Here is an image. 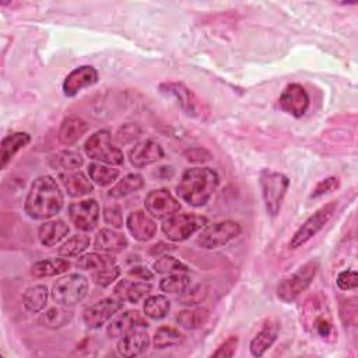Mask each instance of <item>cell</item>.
Segmentation results:
<instances>
[{
  "instance_id": "17",
  "label": "cell",
  "mask_w": 358,
  "mask_h": 358,
  "mask_svg": "<svg viewBox=\"0 0 358 358\" xmlns=\"http://www.w3.org/2000/svg\"><path fill=\"white\" fill-rule=\"evenodd\" d=\"M98 81V71L92 66H81L67 74L63 83L66 96H74L83 88L91 87Z\"/></svg>"
},
{
  "instance_id": "42",
  "label": "cell",
  "mask_w": 358,
  "mask_h": 358,
  "mask_svg": "<svg viewBox=\"0 0 358 358\" xmlns=\"http://www.w3.org/2000/svg\"><path fill=\"white\" fill-rule=\"evenodd\" d=\"M140 136H141V127L138 124L126 123L115 134V141L117 144H129V143L137 140Z\"/></svg>"
},
{
  "instance_id": "11",
  "label": "cell",
  "mask_w": 358,
  "mask_h": 358,
  "mask_svg": "<svg viewBox=\"0 0 358 358\" xmlns=\"http://www.w3.org/2000/svg\"><path fill=\"white\" fill-rule=\"evenodd\" d=\"M123 308V299L115 296L102 298L98 302L90 305L84 313L83 319L90 329H99L106 320H109L115 313Z\"/></svg>"
},
{
  "instance_id": "7",
  "label": "cell",
  "mask_w": 358,
  "mask_h": 358,
  "mask_svg": "<svg viewBox=\"0 0 358 358\" xmlns=\"http://www.w3.org/2000/svg\"><path fill=\"white\" fill-rule=\"evenodd\" d=\"M207 225V218L199 214H173L164 220L162 232L172 242H182Z\"/></svg>"
},
{
  "instance_id": "27",
  "label": "cell",
  "mask_w": 358,
  "mask_h": 358,
  "mask_svg": "<svg viewBox=\"0 0 358 358\" xmlns=\"http://www.w3.org/2000/svg\"><path fill=\"white\" fill-rule=\"evenodd\" d=\"M70 228L63 220H53V221H46L39 227L38 236L39 241L43 246H53L59 243L64 236H67Z\"/></svg>"
},
{
  "instance_id": "29",
  "label": "cell",
  "mask_w": 358,
  "mask_h": 358,
  "mask_svg": "<svg viewBox=\"0 0 358 358\" xmlns=\"http://www.w3.org/2000/svg\"><path fill=\"white\" fill-rule=\"evenodd\" d=\"M210 317V312L204 308H196V309H187L182 310L175 316L176 323L187 330H196L203 327Z\"/></svg>"
},
{
  "instance_id": "5",
  "label": "cell",
  "mask_w": 358,
  "mask_h": 358,
  "mask_svg": "<svg viewBox=\"0 0 358 358\" xmlns=\"http://www.w3.org/2000/svg\"><path fill=\"white\" fill-rule=\"evenodd\" d=\"M289 179L280 172H271V171H263L260 175V187H262V196L264 201L266 211L270 215H277L284 196L288 190Z\"/></svg>"
},
{
  "instance_id": "13",
  "label": "cell",
  "mask_w": 358,
  "mask_h": 358,
  "mask_svg": "<svg viewBox=\"0 0 358 358\" xmlns=\"http://www.w3.org/2000/svg\"><path fill=\"white\" fill-rule=\"evenodd\" d=\"M162 94L172 96L179 108L189 116H200L201 115V103L197 96L190 91L183 83H162L159 85Z\"/></svg>"
},
{
  "instance_id": "38",
  "label": "cell",
  "mask_w": 358,
  "mask_h": 358,
  "mask_svg": "<svg viewBox=\"0 0 358 358\" xmlns=\"http://www.w3.org/2000/svg\"><path fill=\"white\" fill-rule=\"evenodd\" d=\"M88 175L98 186H108L119 176V169L92 162L88 165Z\"/></svg>"
},
{
  "instance_id": "37",
  "label": "cell",
  "mask_w": 358,
  "mask_h": 358,
  "mask_svg": "<svg viewBox=\"0 0 358 358\" xmlns=\"http://www.w3.org/2000/svg\"><path fill=\"white\" fill-rule=\"evenodd\" d=\"M73 317V312L62 308H50L45 313H42L38 319V322L42 326L50 327V329H57L64 324H67Z\"/></svg>"
},
{
  "instance_id": "30",
  "label": "cell",
  "mask_w": 358,
  "mask_h": 358,
  "mask_svg": "<svg viewBox=\"0 0 358 358\" xmlns=\"http://www.w3.org/2000/svg\"><path fill=\"white\" fill-rule=\"evenodd\" d=\"M143 186H144V179L141 175L129 173L110 187V190L108 192V196L112 199H122L133 192L140 190Z\"/></svg>"
},
{
  "instance_id": "6",
  "label": "cell",
  "mask_w": 358,
  "mask_h": 358,
  "mask_svg": "<svg viewBox=\"0 0 358 358\" xmlns=\"http://www.w3.org/2000/svg\"><path fill=\"white\" fill-rule=\"evenodd\" d=\"M85 154L95 161L109 165H120L123 162L122 150L112 143V136L108 130H98L90 136L84 144Z\"/></svg>"
},
{
  "instance_id": "26",
  "label": "cell",
  "mask_w": 358,
  "mask_h": 358,
  "mask_svg": "<svg viewBox=\"0 0 358 358\" xmlns=\"http://www.w3.org/2000/svg\"><path fill=\"white\" fill-rule=\"evenodd\" d=\"M151 291L152 285L148 282H130L127 280H122L115 288V295L123 301L127 299L131 303H138L141 299H145Z\"/></svg>"
},
{
  "instance_id": "23",
  "label": "cell",
  "mask_w": 358,
  "mask_h": 358,
  "mask_svg": "<svg viewBox=\"0 0 358 358\" xmlns=\"http://www.w3.org/2000/svg\"><path fill=\"white\" fill-rule=\"evenodd\" d=\"M31 141V137L28 133L24 131H17L13 134L6 136L1 140L0 145V168L4 169L7 164L13 159V157L24 147H27Z\"/></svg>"
},
{
  "instance_id": "48",
  "label": "cell",
  "mask_w": 358,
  "mask_h": 358,
  "mask_svg": "<svg viewBox=\"0 0 358 358\" xmlns=\"http://www.w3.org/2000/svg\"><path fill=\"white\" fill-rule=\"evenodd\" d=\"M185 157L187 161L190 162H196V164H201L206 161H210L213 158L211 152L207 151L203 147H194V148H189L185 151Z\"/></svg>"
},
{
  "instance_id": "45",
  "label": "cell",
  "mask_w": 358,
  "mask_h": 358,
  "mask_svg": "<svg viewBox=\"0 0 358 358\" xmlns=\"http://www.w3.org/2000/svg\"><path fill=\"white\" fill-rule=\"evenodd\" d=\"M338 186H340L338 178H336V176H329V178L323 179V180H320V182L315 186V189H313L310 197H312V199L320 197V196H323V194H326V193H330V192L336 190Z\"/></svg>"
},
{
  "instance_id": "44",
  "label": "cell",
  "mask_w": 358,
  "mask_h": 358,
  "mask_svg": "<svg viewBox=\"0 0 358 358\" xmlns=\"http://www.w3.org/2000/svg\"><path fill=\"white\" fill-rule=\"evenodd\" d=\"M103 220L106 224L112 225L113 228H122L123 227V215H122V207L116 203L106 204L103 207Z\"/></svg>"
},
{
  "instance_id": "28",
  "label": "cell",
  "mask_w": 358,
  "mask_h": 358,
  "mask_svg": "<svg viewBox=\"0 0 358 358\" xmlns=\"http://www.w3.org/2000/svg\"><path fill=\"white\" fill-rule=\"evenodd\" d=\"M69 268H70V262L62 257H53V259H45L34 263L31 267V274L34 277H52V275H59L62 273H66Z\"/></svg>"
},
{
  "instance_id": "20",
  "label": "cell",
  "mask_w": 358,
  "mask_h": 358,
  "mask_svg": "<svg viewBox=\"0 0 358 358\" xmlns=\"http://www.w3.org/2000/svg\"><path fill=\"white\" fill-rule=\"evenodd\" d=\"M148 345H150V336L143 329H138L124 334L119 340L116 350L122 357H137L145 352Z\"/></svg>"
},
{
  "instance_id": "36",
  "label": "cell",
  "mask_w": 358,
  "mask_h": 358,
  "mask_svg": "<svg viewBox=\"0 0 358 358\" xmlns=\"http://www.w3.org/2000/svg\"><path fill=\"white\" fill-rule=\"evenodd\" d=\"M91 241L90 236L84 235V234H76L73 236H70L59 249L57 253L60 256L64 257H74L81 255L84 250H87V248L90 246Z\"/></svg>"
},
{
  "instance_id": "1",
  "label": "cell",
  "mask_w": 358,
  "mask_h": 358,
  "mask_svg": "<svg viewBox=\"0 0 358 358\" xmlns=\"http://www.w3.org/2000/svg\"><path fill=\"white\" fill-rule=\"evenodd\" d=\"M63 207V193L55 178L38 176L29 189L25 200V213L34 220H48Z\"/></svg>"
},
{
  "instance_id": "14",
  "label": "cell",
  "mask_w": 358,
  "mask_h": 358,
  "mask_svg": "<svg viewBox=\"0 0 358 358\" xmlns=\"http://www.w3.org/2000/svg\"><path fill=\"white\" fill-rule=\"evenodd\" d=\"M278 106L284 112L301 117L309 108V95L301 84H288L278 98Z\"/></svg>"
},
{
  "instance_id": "12",
  "label": "cell",
  "mask_w": 358,
  "mask_h": 358,
  "mask_svg": "<svg viewBox=\"0 0 358 358\" xmlns=\"http://www.w3.org/2000/svg\"><path fill=\"white\" fill-rule=\"evenodd\" d=\"M69 217L80 231H92L99 220V206L94 199H85L69 206Z\"/></svg>"
},
{
  "instance_id": "49",
  "label": "cell",
  "mask_w": 358,
  "mask_h": 358,
  "mask_svg": "<svg viewBox=\"0 0 358 358\" xmlns=\"http://www.w3.org/2000/svg\"><path fill=\"white\" fill-rule=\"evenodd\" d=\"M129 274L130 275H134L140 280H151L154 277V274L144 266H133L130 270H129Z\"/></svg>"
},
{
  "instance_id": "32",
  "label": "cell",
  "mask_w": 358,
  "mask_h": 358,
  "mask_svg": "<svg viewBox=\"0 0 358 358\" xmlns=\"http://www.w3.org/2000/svg\"><path fill=\"white\" fill-rule=\"evenodd\" d=\"M83 162H84V159L80 155V152H76V151H71V150L60 151V152H57V154H55L49 158V165L53 169L64 171V172L74 171V169L80 168L83 165Z\"/></svg>"
},
{
  "instance_id": "15",
  "label": "cell",
  "mask_w": 358,
  "mask_h": 358,
  "mask_svg": "<svg viewBox=\"0 0 358 358\" xmlns=\"http://www.w3.org/2000/svg\"><path fill=\"white\" fill-rule=\"evenodd\" d=\"M308 306L309 312L312 313H303L305 316V326H310L312 331H315L320 338L326 340V341H334L336 340V331L333 327V322L329 316L327 312H324L323 305L317 303V301H308Z\"/></svg>"
},
{
  "instance_id": "35",
  "label": "cell",
  "mask_w": 358,
  "mask_h": 358,
  "mask_svg": "<svg viewBox=\"0 0 358 358\" xmlns=\"http://www.w3.org/2000/svg\"><path fill=\"white\" fill-rule=\"evenodd\" d=\"M183 334L171 326H161L154 333V347L155 348H166L172 345H178L183 341Z\"/></svg>"
},
{
  "instance_id": "41",
  "label": "cell",
  "mask_w": 358,
  "mask_h": 358,
  "mask_svg": "<svg viewBox=\"0 0 358 358\" xmlns=\"http://www.w3.org/2000/svg\"><path fill=\"white\" fill-rule=\"evenodd\" d=\"M154 270L159 274H172V273H186L189 270V267L182 263L180 260L172 257V256H161L159 259H157L152 264Z\"/></svg>"
},
{
  "instance_id": "51",
  "label": "cell",
  "mask_w": 358,
  "mask_h": 358,
  "mask_svg": "<svg viewBox=\"0 0 358 358\" xmlns=\"http://www.w3.org/2000/svg\"><path fill=\"white\" fill-rule=\"evenodd\" d=\"M171 249H173L171 245H166V243H164V242H159L158 245H154V246L150 249V253H151V255H159L161 250H171Z\"/></svg>"
},
{
  "instance_id": "43",
  "label": "cell",
  "mask_w": 358,
  "mask_h": 358,
  "mask_svg": "<svg viewBox=\"0 0 358 358\" xmlns=\"http://www.w3.org/2000/svg\"><path fill=\"white\" fill-rule=\"evenodd\" d=\"M120 275V268L115 264V266H110L108 268H103V270H98L92 274V281L99 285V287H108L110 285L112 282H115L117 280V277Z\"/></svg>"
},
{
  "instance_id": "2",
  "label": "cell",
  "mask_w": 358,
  "mask_h": 358,
  "mask_svg": "<svg viewBox=\"0 0 358 358\" xmlns=\"http://www.w3.org/2000/svg\"><path fill=\"white\" fill-rule=\"evenodd\" d=\"M218 183L220 178L211 168H189L183 172L179 183L176 185V194L189 206L201 207L208 203Z\"/></svg>"
},
{
  "instance_id": "47",
  "label": "cell",
  "mask_w": 358,
  "mask_h": 358,
  "mask_svg": "<svg viewBox=\"0 0 358 358\" xmlns=\"http://www.w3.org/2000/svg\"><path fill=\"white\" fill-rule=\"evenodd\" d=\"M336 282L340 289H355L358 285V275L354 270H343L338 273Z\"/></svg>"
},
{
  "instance_id": "39",
  "label": "cell",
  "mask_w": 358,
  "mask_h": 358,
  "mask_svg": "<svg viewBox=\"0 0 358 358\" xmlns=\"http://www.w3.org/2000/svg\"><path fill=\"white\" fill-rule=\"evenodd\" d=\"M189 285H190V277L182 273H172L171 275L159 281V288L164 292H171V294H180Z\"/></svg>"
},
{
  "instance_id": "40",
  "label": "cell",
  "mask_w": 358,
  "mask_h": 358,
  "mask_svg": "<svg viewBox=\"0 0 358 358\" xmlns=\"http://www.w3.org/2000/svg\"><path fill=\"white\" fill-rule=\"evenodd\" d=\"M208 295V288L204 284H196V285H189L185 291H182L178 296L179 303L193 306L197 303H201Z\"/></svg>"
},
{
  "instance_id": "22",
  "label": "cell",
  "mask_w": 358,
  "mask_h": 358,
  "mask_svg": "<svg viewBox=\"0 0 358 358\" xmlns=\"http://www.w3.org/2000/svg\"><path fill=\"white\" fill-rule=\"evenodd\" d=\"M59 179L71 197H81L94 190L91 180L81 171L60 172Z\"/></svg>"
},
{
  "instance_id": "31",
  "label": "cell",
  "mask_w": 358,
  "mask_h": 358,
  "mask_svg": "<svg viewBox=\"0 0 358 358\" xmlns=\"http://www.w3.org/2000/svg\"><path fill=\"white\" fill-rule=\"evenodd\" d=\"M48 302V288L46 285H34L29 287L24 295H22V303L24 308L31 312V313H36L41 312Z\"/></svg>"
},
{
  "instance_id": "19",
  "label": "cell",
  "mask_w": 358,
  "mask_h": 358,
  "mask_svg": "<svg viewBox=\"0 0 358 358\" xmlns=\"http://www.w3.org/2000/svg\"><path fill=\"white\" fill-rule=\"evenodd\" d=\"M126 227L136 241L147 242L154 238L157 232V224L154 220L141 210L131 211L126 220Z\"/></svg>"
},
{
  "instance_id": "24",
  "label": "cell",
  "mask_w": 358,
  "mask_h": 358,
  "mask_svg": "<svg viewBox=\"0 0 358 358\" xmlns=\"http://www.w3.org/2000/svg\"><path fill=\"white\" fill-rule=\"evenodd\" d=\"M88 131V123L78 116L66 117L59 129V140L62 144L73 145Z\"/></svg>"
},
{
  "instance_id": "18",
  "label": "cell",
  "mask_w": 358,
  "mask_h": 358,
  "mask_svg": "<svg viewBox=\"0 0 358 358\" xmlns=\"http://www.w3.org/2000/svg\"><path fill=\"white\" fill-rule=\"evenodd\" d=\"M147 320L137 310H126L116 316L108 326L106 331L109 337H120L133 330L147 329Z\"/></svg>"
},
{
  "instance_id": "4",
  "label": "cell",
  "mask_w": 358,
  "mask_h": 358,
  "mask_svg": "<svg viewBox=\"0 0 358 358\" xmlns=\"http://www.w3.org/2000/svg\"><path fill=\"white\" fill-rule=\"evenodd\" d=\"M88 292V280L83 274L73 273L55 281L52 298L62 306H74L81 302Z\"/></svg>"
},
{
  "instance_id": "25",
  "label": "cell",
  "mask_w": 358,
  "mask_h": 358,
  "mask_svg": "<svg viewBox=\"0 0 358 358\" xmlns=\"http://www.w3.org/2000/svg\"><path fill=\"white\" fill-rule=\"evenodd\" d=\"M94 248L102 252H122L127 248V239L123 234L109 229V228H102L98 231L95 235L94 241Z\"/></svg>"
},
{
  "instance_id": "21",
  "label": "cell",
  "mask_w": 358,
  "mask_h": 358,
  "mask_svg": "<svg viewBox=\"0 0 358 358\" xmlns=\"http://www.w3.org/2000/svg\"><path fill=\"white\" fill-rule=\"evenodd\" d=\"M280 331V323L268 319L250 341V352L253 357H262L275 341Z\"/></svg>"
},
{
  "instance_id": "33",
  "label": "cell",
  "mask_w": 358,
  "mask_h": 358,
  "mask_svg": "<svg viewBox=\"0 0 358 358\" xmlns=\"http://www.w3.org/2000/svg\"><path fill=\"white\" fill-rule=\"evenodd\" d=\"M116 259L110 255H102V253H87L83 255L81 257H78V260L76 262V266L81 270H103L108 268L110 266H115Z\"/></svg>"
},
{
  "instance_id": "16",
  "label": "cell",
  "mask_w": 358,
  "mask_h": 358,
  "mask_svg": "<svg viewBox=\"0 0 358 358\" xmlns=\"http://www.w3.org/2000/svg\"><path fill=\"white\" fill-rule=\"evenodd\" d=\"M162 157H164L162 145L151 138H147L134 144L129 151L130 164L134 165L136 168H144L150 164L159 161Z\"/></svg>"
},
{
  "instance_id": "46",
  "label": "cell",
  "mask_w": 358,
  "mask_h": 358,
  "mask_svg": "<svg viewBox=\"0 0 358 358\" xmlns=\"http://www.w3.org/2000/svg\"><path fill=\"white\" fill-rule=\"evenodd\" d=\"M236 345H238V337L231 336L211 354V357H214V358H231V357H234V354L236 351Z\"/></svg>"
},
{
  "instance_id": "10",
  "label": "cell",
  "mask_w": 358,
  "mask_h": 358,
  "mask_svg": "<svg viewBox=\"0 0 358 358\" xmlns=\"http://www.w3.org/2000/svg\"><path fill=\"white\" fill-rule=\"evenodd\" d=\"M147 213L157 220H165L180 210V203L166 189H155L148 192L144 199Z\"/></svg>"
},
{
  "instance_id": "3",
  "label": "cell",
  "mask_w": 358,
  "mask_h": 358,
  "mask_svg": "<svg viewBox=\"0 0 358 358\" xmlns=\"http://www.w3.org/2000/svg\"><path fill=\"white\" fill-rule=\"evenodd\" d=\"M319 268L317 260H309L303 266H301L295 273L289 277L284 278L277 285V296L282 302H294L312 282Z\"/></svg>"
},
{
  "instance_id": "9",
  "label": "cell",
  "mask_w": 358,
  "mask_h": 358,
  "mask_svg": "<svg viewBox=\"0 0 358 358\" xmlns=\"http://www.w3.org/2000/svg\"><path fill=\"white\" fill-rule=\"evenodd\" d=\"M336 207H337V203L330 201V203L324 204L323 207H320L316 213H313L294 234V236L289 241V248L296 249V248L302 246L303 243H306L312 236H315L333 217Z\"/></svg>"
},
{
  "instance_id": "8",
  "label": "cell",
  "mask_w": 358,
  "mask_h": 358,
  "mask_svg": "<svg viewBox=\"0 0 358 358\" xmlns=\"http://www.w3.org/2000/svg\"><path fill=\"white\" fill-rule=\"evenodd\" d=\"M241 231H242L241 225L235 221H231V220L218 221V222L206 225V228L197 236L196 242L203 249H215L235 239L241 234Z\"/></svg>"
},
{
  "instance_id": "50",
  "label": "cell",
  "mask_w": 358,
  "mask_h": 358,
  "mask_svg": "<svg viewBox=\"0 0 358 358\" xmlns=\"http://www.w3.org/2000/svg\"><path fill=\"white\" fill-rule=\"evenodd\" d=\"M155 175H157V178H161V179H169L173 176V169H172V166H159L155 171Z\"/></svg>"
},
{
  "instance_id": "34",
  "label": "cell",
  "mask_w": 358,
  "mask_h": 358,
  "mask_svg": "<svg viewBox=\"0 0 358 358\" xmlns=\"http://www.w3.org/2000/svg\"><path fill=\"white\" fill-rule=\"evenodd\" d=\"M143 309L147 317L158 320L168 315L171 309V303H169V299L164 295H152L144 299Z\"/></svg>"
}]
</instances>
